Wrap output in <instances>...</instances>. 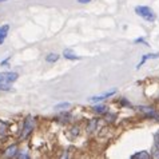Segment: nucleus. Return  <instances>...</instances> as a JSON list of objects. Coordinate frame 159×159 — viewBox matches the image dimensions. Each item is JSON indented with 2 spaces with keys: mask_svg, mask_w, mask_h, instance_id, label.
Here are the masks:
<instances>
[{
  "mask_svg": "<svg viewBox=\"0 0 159 159\" xmlns=\"http://www.w3.org/2000/svg\"><path fill=\"white\" fill-rule=\"evenodd\" d=\"M16 72H0V91H10L12 88V84L17 80Z\"/></svg>",
  "mask_w": 159,
  "mask_h": 159,
  "instance_id": "1",
  "label": "nucleus"
},
{
  "mask_svg": "<svg viewBox=\"0 0 159 159\" xmlns=\"http://www.w3.org/2000/svg\"><path fill=\"white\" fill-rule=\"evenodd\" d=\"M135 14L138 15V16H140V17H143V19L147 20V21H154V20H155V17H157L151 8L146 7V6H138V7H135Z\"/></svg>",
  "mask_w": 159,
  "mask_h": 159,
  "instance_id": "2",
  "label": "nucleus"
},
{
  "mask_svg": "<svg viewBox=\"0 0 159 159\" xmlns=\"http://www.w3.org/2000/svg\"><path fill=\"white\" fill-rule=\"evenodd\" d=\"M34 126H35V122H34V118L28 115L25 118V120L23 123V130L20 132V139H27L30 134L34 131Z\"/></svg>",
  "mask_w": 159,
  "mask_h": 159,
  "instance_id": "3",
  "label": "nucleus"
},
{
  "mask_svg": "<svg viewBox=\"0 0 159 159\" xmlns=\"http://www.w3.org/2000/svg\"><path fill=\"white\" fill-rule=\"evenodd\" d=\"M140 111H143L146 114V116L147 118H151V119H155V120L159 122V114L155 111L154 108H150V107H144V106H142V107H139Z\"/></svg>",
  "mask_w": 159,
  "mask_h": 159,
  "instance_id": "4",
  "label": "nucleus"
},
{
  "mask_svg": "<svg viewBox=\"0 0 159 159\" xmlns=\"http://www.w3.org/2000/svg\"><path fill=\"white\" fill-rule=\"evenodd\" d=\"M116 92V90H112V91H110V92H106V94L103 95H99V96H92V98H90L88 100L91 102V103H98V102H102V100H104V99H107L110 98V96H112Z\"/></svg>",
  "mask_w": 159,
  "mask_h": 159,
  "instance_id": "5",
  "label": "nucleus"
},
{
  "mask_svg": "<svg viewBox=\"0 0 159 159\" xmlns=\"http://www.w3.org/2000/svg\"><path fill=\"white\" fill-rule=\"evenodd\" d=\"M8 31H10V25L8 24H4L0 27V46L4 43V40H6L7 35H8Z\"/></svg>",
  "mask_w": 159,
  "mask_h": 159,
  "instance_id": "6",
  "label": "nucleus"
},
{
  "mask_svg": "<svg viewBox=\"0 0 159 159\" xmlns=\"http://www.w3.org/2000/svg\"><path fill=\"white\" fill-rule=\"evenodd\" d=\"M63 56L66 59H68V60H79L80 59V56H76L74 54V51L70 50V48H66V50L63 51Z\"/></svg>",
  "mask_w": 159,
  "mask_h": 159,
  "instance_id": "7",
  "label": "nucleus"
},
{
  "mask_svg": "<svg viewBox=\"0 0 159 159\" xmlns=\"http://www.w3.org/2000/svg\"><path fill=\"white\" fill-rule=\"evenodd\" d=\"M157 58H159V54H147V55H144L142 58V60H140L138 63V66H136V68H140L144 64V61H147L148 59H157Z\"/></svg>",
  "mask_w": 159,
  "mask_h": 159,
  "instance_id": "8",
  "label": "nucleus"
},
{
  "mask_svg": "<svg viewBox=\"0 0 159 159\" xmlns=\"http://www.w3.org/2000/svg\"><path fill=\"white\" fill-rule=\"evenodd\" d=\"M150 157H151V155H150L147 151H140V152L134 154V155H132L131 158H132V159H148Z\"/></svg>",
  "mask_w": 159,
  "mask_h": 159,
  "instance_id": "9",
  "label": "nucleus"
},
{
  "mask_svg": "<svg viewBox=\"0 0 159 159\" xmlns=\"http://www.w3.org/2000/svg\"><path fill=\"white\" fill-rule=\"evenodd\" d=\"M151 157L154 158H159V142H155V144L152 146V150H151Z\"/></svg>",
  "mask_w": 159,
  "mask_h": 159,
  "instance_id": "10",
  "label": "nucleus"
},
{
  "mask_svg": "<svg viewBox=\"0 0 159 159\" xmlns=\"http://www.w3.org/2000/svg\"><path fill=\"white\" fill-rule=\"evenodd\" d=\"M16 152H17V147L16 146H12V147H10L6 152H4V155L6 157H14V155H16Z\"/></svg>",
  "mask_w": 159,
  "mask_h": 159,
  "instance_id": "11",
  "label": "nucleus"
},
{
  "mask_svg": "<svg viewBox=\"0 0 159 159\" xmlns=\"http://www.w3.org/2000/svg\"><path fill=\"white\" fill-rule=\"evenodd\" d=\"M58 59H59V55L58 54H48L47 58H46V60L48 61V63H55Z\"/></svg>",
  "mask_w": 159,
  "mask_h": 159,
  "instance_id": "12",
  "label": "nucleus"
},
{
  "mask_svg": "<svg viewBox=\"0 0 159 159\" xmlns=\"http://www.w3.org/2000/svg\"><path fill=\"white\" fill-rule=\"evenodd\" d=\"M92 110H94L95 112H98V114H103L106 110H107V107H106L104 104H99V106H95V107L92 108Z\"/></svg>",
  "mask_w": 159,
  "mask_h": 159,
  "instance_id": "13",
  "label": "nucleus"
},
{
  "mask_svg": "<svg viewBox=\"0 0 159 159\" xmlns=\"http://www.w3.org/2000/svg\"><path fill=\"white\" fill-rule=\"evenodd\" d=\"M68 107H70V103H67V102H66V103L56 104V106H55V110H56V111H63V110L68 108Z\"/></svg>",
  "mask_w": 159,
  "mask_h": 159,
  "instance_id": "14",
  "label": "nucleus"
},
{
  "mask_svg": "<svg viewBox=\"0 0 159 159\" xmlns=\"http://www.w3.org/2000/svg\"><path fill=\"white\" fill-rule=\"evenodd\" d=\"M6 130H7V123L0 120V135H3L4 132H6Z\"/></svg>",
  "mask_w": 159,
  "mask_h": 159,
  "instance_id": "15",
  "label": "nucleus"
},
{
  "mask_svg": "<svg viewBox=\"0 0 159 159\" xmlns=\"http://www.w3.org/2000/svg\"><path fill=\"white\" fill-rule=\"evenodd\" d=\"M135 43H143V44H146V46H147V43L144 42V39H143V38H139V39H136V40H135Z\"/></svg>",
  "mask_w": 159,
  "mask_h": 159,
  "instance_id": "16",
  "label": "nucleus"
},
{
  "mask_svg": "<svg viewBox=\"0 0 159 159\" xmlns=\"http://www.w3.org/2000/svg\"><path fill=\"white\" fill-rule=\"evenodd\" d=\"M91 0H78V3H82V4H86V3H90Z\"/></svg>",
  "mask_w": 159,
  "mask_h": 159,
  "instance_id": "17",
  "label": "nucleus"
},
{
  "mask_svg": "<svg viewBox=\"0 0 159 159\" xmlns=\"http://www.w3.org/2000/svg\"><path fill=\"white\" fill-rule=\"evenodd\" d=\"M8 60H10V58H7L6 60H3V61H2V66H4V64H7V63H8Z\"/></svg>",
  "mask_w": 159,
  "mask_h": 159,
  "instance_id": "18",
  "label": "nucleus"
},
{
  "mask_svg": "<svg viewBox=\"0 0 159 159\" xmlns=\"http://www.w3.org/2000/svg\"><path fill=\"white\" fill-rule=\"evenodd\" d=\"M0 2H6V0H0Z\"/></svg>",
  "mask_w": 159,
  "mask_h": 159,
  "instance_id": "19",
  "label": "nucleus"
}]
</instances>
